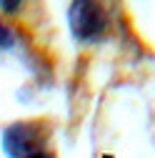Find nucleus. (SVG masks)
Returning <instances> with one entry per match:
<instances>
[{"label":"nucleus","instance_id":"1","mask_svg":"<svg viewBox=\"0 0 155 158\" xmlns=\"http://www.w3.org/2000/svg\"><path fill=\"white\" fill-rule=\"evenodd\" d=\"M45 126L40 121H18L3 133V151L10 158H28L43 151L45 143Z\"/></svg>","mask_w":155,"mask_h":158},{"label":"nucleus","instance_id":"2","mask_svg":"<svg viewBox=\"0 0 155 158\" xmlns=\"http://www.w3.org/2000/svg\"><path fill=\"white\" fill-rule=\"evenodd\" d=\"M68 23L78 40H98L105 30V13L95 0H73Z\"/></svg>","mask_w":155,"mask_h":158},{"label":"nucleus","instance_id":"3","mask_svg":"<svg viewBox=\"0 0 155 158\" xmlns=\"http://www.w3.org/2000/svg\"><path fill=\"white\" fill-rule=\"evenodd\" d=\"M20 5H23V0H0V8H3L8 15H15L18 10H20Z\"/></svg>","mask_w":155,"mask_h":158},{"label":"nucleus","instance_id":"4","mask_svg":"<svg viewBox=\"0 0 155 158\" xmlns=\"http://www.w3.org/2000/svg\"><path fill=\"white\" fill-rule=\"evenodd\" d=\"M0 45H3V48H10V45H13V33H10L3 23H0Z\"/></svg>","mask_w":155,"mask_h":158},{"label":"nucleus","instance_id":"5","mask_svg":"<svg viewBox=\"0 0 155 158\" xmlns=\"http://www.w3.org/2000/svg\"><path fill=\"white\" fill-rule=\"evenodd\" d=\"M28 158H55L50 151H38V153H33V156H28Z\"/></svg>","mask_w":155,"mask_h":158}]
</instances>
